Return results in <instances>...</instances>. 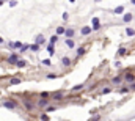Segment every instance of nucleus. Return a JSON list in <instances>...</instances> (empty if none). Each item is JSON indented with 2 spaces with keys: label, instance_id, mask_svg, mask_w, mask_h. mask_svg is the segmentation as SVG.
Instances as JSON below:
<instances>
[{
  "label": "nucleus",
  "instance_id": "a878e982",
  "mask_svg": "<svg viewBox=\"0 0 135 121\" xmlns=\"http://www.w3.org/2000/svg\"><path fill=\"white\" fill-rule=\"evenodd\" d=\"M113 82H115V83H118V82H121V77H115V79H113Z\"/></svg>",
  "mask_w": 135,
  "mask_h": 121
},
{
  "label": "nucleus",
  "instance_id": "c756f323",
  "mask_svg": "<svg viewBox=\"0 0 135 121\" xmlns=\"http://www.w3.org/2000/svg\"><path fill=\"white\" fill-rule=\"evenodd\" d=\"M69 2H71V3H72V2H75V0H69Z\"/></svg>",
  "mask_w": 135,
  "mask_h": 121
},
{
  "label": "nucleus",
  "instance_id": "5701e85b",
  "mask_svg": "<svg viewBox=\"0 0 135 121\" xmlns=\"http://www.w3.org/2000/svg\"><path fill=\"white\" fill-rule=\"evenodd\" d=\"M47 77H49V79H55V77H57V74H47Z\"/></svg>",
  "mask_w": 135,
  "mask_h": 121
},
{
  "label": "nucleus",
  "instance_id": "4be33fe9",
  "mask_svg": "<svg viewBox=\"0 0 135 121\" xmlns=\"http://www.w3.org/2000/svg\"><path fill=\"white\" fill-rule=\"evenodd\" d=\"M83 53H85V49H83V47H80V49L77 50V55H83Z\"/></svg>",
  "mask_w": 135,
  "mask_h": 121
},
{
  "label": "nucleus",
  "instance_id": "2eb2a0df",
  "mask_svg": "<svg viewBox=\"0 0 135 121\" xmlns=\"http://www.w3.org/2000/svg\"><path fill=\"white\" fill-rule=\"evenodd\" d=\"M42 64H44V66H50V60H49V58H46V60H42Z\"/></svg>",
  "mask_w": 135,
  "mask_h": 121
},
{
  "label": "nucleus",
  "instance_id": "f257e3e1",
  "mask_svg": "<svg viewBox=\"0 0 135 121\" xmlns=\"http://www.w3.org/2000/svg\"><path fill=\"white\" fill-rule=\"evenodd\" d=\"M6 61H8V63H16V64H17V61H19V60H17V55H16V53H13L11 57H8V60H6Z\"/></svg>",
  "mask_w": 135,
  "mask_h": 121
},
{
  "label": "nucleus",
  "instance_id": "39448f33",
  "mask_svg": "<svg viewBox=\"0 0 135 121\" xmlns=\"http://www.w3.org/2000/svg\"><path fill=\"white\" fill-rule=\"evenodd\" d=\"M64 35L68 36V39H71V38L74 36V30H72V28H68L66 32H64Z\"/></svg>",
  "mask_w": 135,
  "mask_h": 121
},
{
  "label": "nucleus",
  "instance_id": "9d476101",
  "mask_svg": "<svg viewBox=\"0 0 135 121\" xmlns=\"http://www.w3.org/2000/svg\"><path fill=\"white\" fill-rule=\"evenodd\" d=\"M41 42H44V36H36V44H41Z\"/></svg>",
  "mask_w": 135,
  "mask_h": 121
},
{
  "label": "nucleus",
  "instance_id": "412c9836",
  "mask_svg": "<svg viewBox=\"0 0 135 121\" xmlns=\"http://www.w3.org/2000/svg\"><path fill=\"white\" fill-rule=\"evenodd\" d=\"M64 32H66V30H64L63 27H58V28H57V33H58V35H60V33H64Z\"/></svg>",
  "mask_w": 135,
  "mask_h": 121
},
{
  "label": "nucleus",
  "instance_id": "423d86ee",
  "mask_svg": "<svg viewBox=\"0 0 135 121\" xmlns=\"http://www.w3.org/2000/svg\"><path fill=\"white\" fill-rule=\"evenodd\" d=\"M132 17H134V16H132L130 13H127V14H124V22H130V21H132Z\"/></svg>",
  "mask_w": 135,
  "mask_h": 121
},
{
  "label": "nucleus",
  "instance_id": "4468645a",
  "mask_svg": "<svg viewBox=\"0 0 135 121\" xmlns=\"http://www.w3.org/2000/svg\"><path fill=\"white\" fill-rule=\"evenodd\" d=\"M57 41H58V36H57V35H53V36L50 38V44H55Z\"/></svg>",
  "mask_w": 135,
  "mask_h": 121
},
{
  "label": "nucleus",
  "instance_id": "6e6552de",
  "mask_svg": "<svg viewBox=\"0 0 135 121\" xmlns=\"http://www.w3.org/2000/svg\"><path fill=\"white\" fill-rule=\"evenodd\" d=\"M47 104H49V101H46V99H41L39 102H38V105H39V107H46Z\"/></svg>",
  "mask_w": 135,
  "mask_h": 121
},
{
  "label": "nucleus",
  "instance_id": "aec40b11",
  "mask_svg": "<svg viewBox=\"0 0 135 121\" xmlns=\"http://www.w3.org/2000/svg\"><path fill=\"white\" fill-rule=\"evenodd\" d=\"M82 88H83V85L80 83V85H75V87H74L72 90H74V91H79V90H82Z\"/></svg>",
  "mask_w": 135,
  "mask_h": 121
},
{
  "label": "nucleus",
  "instance_id": "20e7f679",
  "mask_svg": "<svg viewBox=\"0 0 135 121\" xmlns=\"http://www.w3.org/2000/svg\"><path fill=\"white\" fill-rule=\"evenodd\" d=\"M99 27H101V25H99V19H98V17H94V19H93V30H99Z\"/></svg>",
  "mask_w": 135,
  "mask_h": 121
},
{
  "label": "nucleus",
  "instance_id": "9b49d317",
  "mask_svg": "<svg viewBox=\"0 0 135 121\" xmlns=\"http://www.w3.org/2000/svg\"><path fill=\"white\" fill-rule=\"evenodd\" d=\"M66 46L68 47H74V41L72 39H66Z\"/></svg>",
  "mask_w": 135,
  "mask_h": 121
},
{
  "label": "nucleus",
  "instance_id": "b1692460",
  "mask_svg": "<svg viewBox=\"0 0 135 121\" xmlns=\"http://www.w3.org/2000/svg\"><path fill=\"white\" fill-rule=\"evenodd\" d=\"M19 82H21L19 79H11V83H13V85H14V83H19Z\"/></svg>",
  "mask_w": 135,
  "mask_h": 121
},
{
  "label": "nucleus",
  "instance_id": "ddd939ff",
  "mask_svg": "<svg viewBox=\"0 0 135 121\" xmlns=\"http://www.w3.org/2000/svg\"><path fill=\"white\" fill-rule=\"evenodd\" d=\"M38 49H39V46H38V44H33V46H30V50H33V52H38Z\"/></svg>",
  "mask_w": 135,
  "mask_h": 121
},
{
  "label": "nucleus",
  "instance_id": "a211bd4d",
  "mask_svg": "<svg viewBox=\"0 0 135 121\" xmlns=\"http://www.w3.org/2000/svg\"><path fill=\"white\" fill-rule=\"evenodd\" d=\"M17 66H19V68H24V66H25V61H24V60H19V61H17Z\"/></svg>",
  "mask_w": 135,
  "mask_h": 121
},
{
  "label": "nucleus",
  "instance_id": "cd10ccee",
  "mask_svg": "<svg viewBox=\"0 0 135 121\" xmlns=\"http://www.w3.org/2000/svg\"><path fill=\"white\" fill-rule=\"evenodd\" d=\"M130 2H132V3H134V5H135V0H130Z\"/></svg>",
  "mask_w": 135,
  "mask_h": 121
},
{
  "label": "nucleus",
  "instance_id": "6ab92c4d",
  "mask_svg": "<svg viewBox=\"0 0 135 121\" xmlns=\"http://www.w3.org/2000/svg\"><path fill=\"white\" fill-rule=\"evenodd\" d=\"M134 79H135V77L132 76V74H126V80H130V82H132Z\"/></svg>",
  "mask_w": 135,
  "mask_h": 121
},
{
  "label": "nucleus",
  "instance_id": "f03ea898",
  "mask_svg": "<svg viewBox=\"0 0 135 121\" xmlns=\"http://www.w3.org/2000/svg\"><path fill=\"white\" fill-rule=\"evenodd\" d=\"M3 105H5V107H8V109H14L16 105V102H11V101H5V102H3Z\"/></svg>",
  "mask_w": 135,
  "mask_h": 121
},
{
  "label": "nucleus",
  "instance_id": "c85d7f7f",
  "mask_svg": "<svg viewBox=\"0 0 135 121\" xmlns=\"http://www.w3.org/2000/svg\"><path fill=\"white\" fill-rule=\"evenodd\" d=\"M2 3H3V0H0V5H2Z\"/></svg>",
  "mask_w": 135,
  "mask_h": 121
},
{
  "label": "nucleus",
  "instance_id": "393cba45",
  "mask_svg": "<svg viewBox=\"0 0 135 121\" xmlns=\"http://www.w3.org/2000/svg\"><path fill=\"white\" fill-rule=\"evenodd\" d=\"M41 120H42V121H49V116H47V115H42Z\"/></svg>",
  "mask_w": 135,
  "mask_h": 121
},
{
  "label": "nucleus",
  "instance_id": "f8f14e48",
  "mask_svg": "<svg viewBox=\"0 0 135 121\" xmlns=\"http://www.w3.org/2000/svg\"><path fill=\"white\" fill-rule=\"evenodd\" d=\"M126 33H127L129 36H134V35H135V30H132V28H127V30H126Z\"/></svg>",
  "mask_w": 135,
  "mask_h": 121
},
{
  "label": "nucleus",
  "instance_id": "dca6fc26",
  "mask_svg": "<svg viewBox=\"0 0 135 121\" xmlns=\"http://www.w3.org/2000/svg\"><path fill=\"white\" fill-rule=\"evenodd\" d=\"M63 98V93H55L53 95V99H61Z\"/></svg>",
  "mask_w": 135,
  "mask_h": 121
},
{
  "label": "nucleus",
  "instance_id": "bb28decb",
  "mask_svg": "<svg viewBox=\"0 0 135 121\" xmlns=\"http://www.w3.org/2000/svg\"><path fill=\"white\" fill-rule=\"evenodd\" d=\"M120 53H121V55H123V53H126V49H124V47H121V49H120Z\"/></svg>",
  "mask_w": 135,
  "mask_h": 121
},
{
  "label": "nucleus",
  "instance_id": "7ed1b4c3",
  "mask_svg": "<svg viewBox=\"0 0 135 121\" xmlns=\"http://www.w3.org/2000/svg\"><path fill=\"white\" fill-rule=\"evenodd\" d=\"M91 30H93V27H83L82 28V35H90Z\"/></svg>",
  "mask_w": 135,
  "mask_h": 121
},
{
  "label": "nucleus",
  "instance_id": "7c9ffc66",
  "mask_svg": "<svg viewBox=\"0 0 135 121\" xmlns=\"http://www.w3.org/2000/svg\"><path fill=\"white\" fill-rule=\"evenodd\" d=\"M0 42H3V39H2V38H0Z\"/></svg>",
  "mask_w": 135,
  "mask_h": 121
},
{
  "label": "nucleus",
  "instance_id": "1a4fd4ad",
  "mask_svg": "<svg viewBox=\"0 0 135 121\" xmlns=\"http://www.w3.org/2000/svg\"><path fill=\"white\" fill-rule=\"evenodd\" d=\"M123 11H124V6H118V8L115 10V13H116V14H121Z\"/></svg>",
  "mask_w": 135,
  "mask_h": 121
},
{
  "label": "nucleus",
  "instance_id": "0eeeda50",
  "mask_svg": "<svg viewBox=\"0 0 135 121\" xmlns=\"http://www.w3.org/2000/svg\"><path fill=\"white\" fill-rule=\"evenodd\" d=\"M61 63L64 64V66H69V64H71V60H69V58H68V57H64V58H63V60H61Z\"/></svg>",
  "mask_w": 135,
  "mask_h": 121
},
{
  "label": "nucleus",
  "instance_id": "f3484780",
  "mask_svg": "<svg viewBox=\"0 0 135 121\" xmlns=\"http://www.w3.org/2000/svg\"><path fill=\"white\" fill-rule=\"evenodd\" d=\"M47 50H49V53H50V55H53V44H49Z\"/></svg>",
  "mask_w": 135,
  "mask_h": 121
}]
</instances>
